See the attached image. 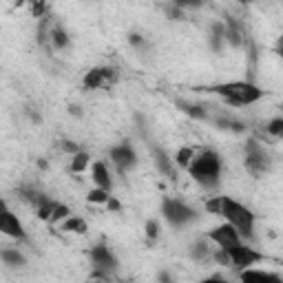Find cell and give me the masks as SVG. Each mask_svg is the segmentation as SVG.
Returning a JSON list of instances; mask_svg holds the SVG:
<instances>
[{
  "label": "cell",
  "mask_w": 283,
  "mask_h": 283,
  "mask_svg": "<svg viewBox=\"0 0 283 283\" xmlns=\"http://www.w3.org/2000/svg\"><path fill=\"white\" fill-rule=\"evenodd\" d=\"M188 175L197 181L206 191H215L221 181V170H224V162L221 155L213 148H204V151H195V157L188 164Z\"/></svg>",
  "instance_id": "6da1fadb"
},
{
  "label": "cell",
  "mask_w": 283,
  "mask_h": 283,
  "mask_svg": "<svg viewBox=\"0 0 283 283\" xmlns=\"http://www.w3.org/2000/svg\"><path fill=\"white\" fill-rule=\"evenodd\" d=\"M206 91L215 93V96L224 98L226 102L235 104V107H243V104H254L259 102L265 91L259 88L254 82L250 80H235V82H221V84H213L206 86Z\"/></svg>",
  "instance_id": "7a4b0ae2"
},
{
  "label": "cell",
  "mask_w": 283,
  "mask_h": 283,
  "mask_svg": "<svg viewBox=\"0 0 283 283\" xmlns=\"http://www.w3.org/2000/svg\"><path fill=\"white\" fill-rule=\"evenodd\" d=\"M221 217L228 221V224L235 226L241 239H248V241L254 239V215H252V210L241 206V204L235 202V199L224 197L221 199Z\"/></svg>",
  "instance_id": "3957f363"
},
{
  "label": "cell",
  "mask_w": 283,
  "mask_h": 283,
  "mask_svg": "<svg viewBox=\"0 0 283 283\" xmlns=\"http://www.w3.org/2000/svg\"><path fill=\"white\" fill-rule=\"evenodd\" d=\"M162 215L173 228H186L197 221V210L177 197H166L162 202Z\"/></svg>",
  "instance_id": "277c9868"
},
{
  "label": "cell",
  "mask_w": 283,
  "mask_h": 283,
  "mask_svg": "<svg viewBox=\"0 0 283 283\" xmlns=\"http://www.w3.org/2000/svg\"><path fill=\"white\" fill-rule=\"evenodd\" d=\"M243 166H246L248 173L252 175H263L265 170H270V155L263 151V146L257 140H248L243 144Z\"/></svg>",
  "instance_id": "5b68a950"
},
{
  "label": "cell",
  "mask_w": 283,
  "mask_h": 283,
  "mask_svg": "<svg viewBox=\"0 0 283 283\" xmlns=\"http://www.w3.org/2000/svg\"><path fill=\"white\" fill-rule=\"evenodd\" d=\"M228 257H230V265H235V268H252V265H257V263H261L265 261V254L263 252H259V250H254L252 246H248V243H237V246H232L228 248Z\"/></svg>",
  "instance_id": "8992f818"
},
{
  "label": "cell",
  "mask_w": 283,
  "mask_h": 283,
  "mask_svg": "<svg viewBox=\"0 0 283 283\" xmlns=\"http://www.w3.org/2000/svg\"><path fill=\"white\" fill-rule=\"evenodd\" d=\"M118 82V69L115 66H93L82 77V86L86 91H98L102 86H111Z\"/></svg>",
  "instance_id": "52a82bcc"
},
{
  "label": "cell",
  "mask_w": 283,
  "mask_h": 283,
  "mask_svg": "<svg viewBox=\"0 0 283 283\" xmlns=\"http://www.w3.org/2000/svg\"><path fill=\"white\" fill-rule=\"evenodd\" d=\"M109 157H111V162L115 164V168H118L120 175L129 173L131 168L137 166V153L129 142H122V144H118V146H111Z\"/></svg>",
  "instance_id": "ba28073f"
},
{
  "label": "cell",
  "mask_w": 283,
  "mask_h": 283,
  "mask_svg": "<svg viewBox=\"0 0 283 283\" xmlns=\"http://www.w3.org/2000/svg\"><path fill=\"white\" fill-rule=\"evenodd\" d=\"M88 257H91L93 268L98 270H107V272H115L118 270V257L111 252V248L107 243H98L88 250Z\"/></svg>",
  "instance_id": "9c48e42d"
},
{
  "label": "cell",
  "mask_w": 283,
  "mask_h": 283,
  "mask_svg": "<svg viewBox=\"0 0 283 283\" xmlns=\"http://www.w3.org/2000/svg\"><path fill=\"white\" fill-rule=\"evenodd\" d=\"M208 239L213 243H217L219 248H224V250H228V248H232V246H237V243L243 241L239 237V232H237V228L232 224H228V221L210 230L208 232Z\"/></svg>",
  "instance_id": "30bf717a"
},
{
  "label": "cell",
  "mask_w": 283,
  "mask_h": 283,
  "mask_svg": "<svg viewBox=\"0 0 283 283\" xmlns=\"http://www.w3.org/2000/svg\"><path fill=\"white\" fill-rule=\"evenodd\" d=\"M0 232H3V235H7V237H11V239L27 241L25 226H22V221L16 217L11 210H5V213H0Z\"/></svg>",
  "instance_id": "8fae6325"
},
{
  "label": "cell",
  "mask_w": 283,
  "mask_h": 283,
  "mask_svg": "<svg viewBox=\"0 0 283 283\" xmlns=\"http://www.w3.org/2000/svg\"><path fill=\"white\" fill-rule=\"evenodd\" d=\"M224 36H226V44H230L232 49H239V47H243V44L248 42V36L243 33V27L232 18V16H226Z\"/></svg>",
  "instance_id": "7c38bea8"
},
{
  "label": "cell",
  "mask_w": 283,
  "mask_h": 283,
  "mask_svg": "<svg viewBox=\"0 0 283 283\" xmlns=\"http://www.w3.org/2000/svg\"><path fill=\"white\" fill-rule=\"evenodd\" d=\"M91 179L96 181L98 188H104V191H113V177H111V170L104 162H93L91 164Z\"/></svg>",
  "instance_id": "4fadbf2b"
},
{
  "label": "cell",
  "mask_w": 283,
  "mask_h": 283,
  "mask_svg": "<svg viewBox=\"0 0 283 283\" xmlns=\"http://www.w3.org/2000/svg\"><path fill=\"white\" fill-rule=\"evenodd\" d=\"M175 107L179 109L181 113H186L191 120H210V113L206 111V107H204V104L188 102V100L177 98V100H175Z\"/></svg>",
  "instance_id": "5bb4252c"
},
{
  "label": "cell",
  "mask_w": 283,
  "mask_h": 283,
  "mask_svg": "<svg viewBox=\"0 0 283 283\" xmlns=\"http://www.w3.org/2000/svg\"><path fill=\"white\" fill-rule=\"evenodd\" d=\"M153 159H155V166H157L159 173L166 175L168 179H177V166L162 148H153Z\"/></svg>",
  "instance_id": "9a60e30c"
},
{
  "label": "cell",
  "mask_w": 283,
  "mask_h": 283,
  "mask_svg": "<svg viewBox=\"0 0 283 283\" xmlns=\"http://www.w3.org/2000/svg\"><path fill=\"white\" fill-rule=\"evenodd\" d=\"M239 279L241 281H248V283H281V274H274V272H263V270H252V268H243L239 272Z\"/></svg>",
  "instance_id": "2e32d148"
},
{
  "label": "cell",
  "mask_w": 283,
  "mask_h": 283,
  "mask_svg": "<svg viewBox=\"0 0 283 283\" xmlns=\"http://www.w3.org/2000/svg\"><path fill=\"white\" fill-rule=\"evenodd\" d=\"M18 197L22 199V202L31 204L33 208H38L40 204H44L49 199V195H44L42 191H38L36 186H20L18 188Z\"/></svg>",
  "instance_id": "e0dca14e"
},
{
  "label": "cell",
  "mask_w": 283,
  "mask_h": 283,
  "mask_svg": "<svg viewBox=\"0 0 283 283\" xmlns=\"http://www.w3.org/2000/svg\"><path fill=\"white\" fill-rule=\"evenodd\" d=\"M49 44H51L53 49H66L71 44V38L69 33H66V29L62 25H51V31H49Z\"/></svg>",
  "instance_id": "ac0fdd59"
},
{
  "label": "cell",
  "mask_w": 283,
  "mask_h": 283,
  "mask_svg": "<svg viewBox=\"0 0 283 283\" xmlns=\"http://www.w3.org/2000/svg\"><path fill=\"white\" fill-rule=\"evenodd\" d=\"M88 166H91V155H88L86 151H77V153L71 155V166H69L71 173L82 175Z\"/></svg>",
  "instance_id": "d6986e66"
},
{
  "label": "cell",
  "mask_w": 283,
  "mask_h": 283,
  "mask_svg": "<svg viewBox=\"0 0 283 283\" xmlns=\"http://www.w3.org/2000/svg\"><path fill=\"white\" fill-rule=\"evenodd\" d=\"M0 259L7 265H11V268H20V265L27 263L25 254H22L18 248H3V250H0Z\"/></svg>",
  "instance_id": "ffe728a7"
},
{
  "label": "cell",
  "mask_w": 283,
  "mask_h": 283,
  "mask_svg": "<svg viewBox=\"0 0 283 283\" xmlns=\"http://www.w3.org/2000/svg\"><path fill=\"white\" fill-rule=\"evenodd\" d=\"M215 126L217 129H224V131H230V133H243L246 131V124L235 118H215Z\"/></svg>",
  "instance_id": "44dd1931"
},
{
  "label": "cell",
  "mask_w": 283,
  "mask_h": 283,
  "mask_svg": "<svg viewBox=\"0 0 283 283\" xmlns=\"http://www.w3.org/2000/svg\"><path fill=\"white\" fill-rule=\"evenodd\" d=\"M210 254H213V248L206 241H195L191 246V257L195 261H210Z\"/></svg>",
  "instance_id": "7402d4cb"
},
{
  "label": "cell",
  "mask_w": 283,
  "mask_h": 283,
  "mask_svg": "<svg viewBox=\"0 0 283 283\" xmlns=\"http://www.w3.org/2000/svg\"><path fill=\"white\" fill-rule=\"evenodd\" d=\"M62 230L64 232H75V235H84L88 228H86V221L82 217H71L69 215V217L64 219V224H62Z\"/></svg>",
  "instance_id": "603a6c76"
},
{
  "label": "cell",
  "mask_w": 283,
  "mask_h": 283,
  "mask_svg": "<svg viewBox=\"0 0 283 283\" xmlns=\"http://www.w3.org/2000/svg\"><path fill=\"white\" fill-rule=\"evenodd\" d=\"M195 157V148L193 146H181L179 151L175 155V166H179V168H188V164H191V159Z\"/></svg>",
  "instance_id": "cb8c5ba5"
},
{
  "label": "cell",
  "mask_w": 283,
  "mask_h": 283,
  "mask_svg": "<svg viewBox=\"0 0 283 283\" xmlns=\"http://www.w3.org/2000/svg\"><path fill=\"white\" fill-rule=\"evenodd\" d=\"M144 232H146L148 243H155V241L159 239V235H162V226H159L157 219H148L146 226H144Z\"/></svg>",
  "instance_id": "d4e9b609"
},
{
  "label": "cell",
  "mask_w": 283,
  "mask_h": 283,
  "mask_svg": "<svg viewBox=\"0 0 283 283\" xmlns=\"http://www.w3.org/2000/svg\"><path fill=\"white\" fill-rule=\"evenodd\" d=\"M109 197H111L109 191H104V188H98V186H96L93 191H88L86 202H88V204H107Z\"/></svg>",
  "instance_id": "484cf974"
},
{
  "label": "cell",
  "mask_w": 283,
  "mask_h": 283,
  "mask_svg": "<svg viewBox=\"0 0 283 283\" xmlns=\"http://www.w3.org/2000/svg\"><path fill=\"white\" fill-rule=\"evenodd\" d=\"M55 199L49 197L44 204H40V206L36 208V215H38V219H42V221H49V217H51V213H53V206H55Z\"/></svg>",
  "instance_id": "4316f807"
},
{
  "label": "cell",
  "mask_w": 283,
  "mask_h": 283,
  "mask_svg": "<svg viewBox=\"0 0 283 283\" xmlns=\"http://www.w3.org/2000/svg\"><path fill=\"white\" fill-rule=\"evenodd\" d=\"M221 199H224V195H213V197H208L206 204H204V206H206V213L221 217Z\"/></svg>",
  "instance_id": "83f0119b"
},
{
  "label": "cell",
  "mask_w": 283,
  "mask_h": 283,
  "mask_svg": "<svg viewBox=\"0 0 283 283\" xmlns=\"http://www.w3.org/2000/svg\"><path fill=\"white\" fill-rule=\"evenodd\" d=\"M69 215H71V208L58 202V204L53 206V213H51V217H49V221H51V224H58L60 219H66Z\"/></svg>",
  "instance_id": "f1b7e54d"
},
{
  "label": "cell",
  "mask_w": 283,
  "mask_h": 283,
  "mask_svg": "<svg viewBox=\"0 0 283 283\" xmlns=\"http://www.w3.org/2000/svg\"><path fill=\"white\" fill-rule=\"evenodd\" d=\"M265 131H268L272 137H276V140L283 137V118H272L268 124H265Z\"/></svg>",
  "instance_id": "f546056e"
},
{
  "label": "cell",
  "mask_w": 283,
  "mask_h": 283,
  "mask_svg": "<svg viewBox=\"0 0 283 283\" xmlns=\"http://www.w3.org/2000/svg\"><path fill=\"white\" fill-rule=\"evenodd\" d=\"M29 7L33 18H44V14H47V3L44 0H29Z\"/></svg>",
  "instance_id": "4dcf8cb0"
},
{
  "label": "cell",
  "mask_w": 283,
  "mask_h": 283,
  "mask_svg": "<svg viewBox=\"0 0 283 283\" xmlns=\"http://www.w3.org/2000/svg\"><path fill=\"white\" fill-rule=\"evenodd\" d=\"M170 3L175 5V7L179 9H202L204 7V0H170Z\"/></svg>",
  "instance_id": "1f68e13d"
},
{
  "label": "cell",
  "mask_w": 283,
  "mask_h": 283,
  "mask_svg": "<svg viewBox=\"0 0 283 283\" xmlns=\"http://www.w3.org/2000/svg\"><path fill=\"white\" fill-rule=\"evenodd\" d=\"M129 44L133 49H137V51H142V49L146 47V38H144L142 33H137V31H131L129 33Z\"/></svg>",
  "instance_id": "d6a6232c"
},
{
  "label": "cell",
  "mask_w": 283,
  "mask_h": 283,
  "mask_svg": "<svg viewBox=\"0 0 283 283\" xmlns=\"http://www.w3.org/2000/svg\"><path fill=\"white\" fill-rule=\"evenodd\" d=\"M166 16H168L170 20H177V22H181V20H186V14H184V9H179V7H175L173 3L166 7Z\"/></svg>",
  "instance_id": "836d02e7"
},
{
  "label": "cell",
  "mask_w": 283,
  "mask_h": 283,
  "mask_svg": "<svg viewBox=\"0 0 283 283\" xmlns=\"http://www.w3.org/2000/svg\"><path fill=\"white\" fill-rule=\"evenodd\" d=\"M60 148H62L64 153H69V155H73V153L80 151V148H77V144H75L73 140H60Z\"/></svg>",
  "instance_id": "e575fe53"
},
{
  "label": "cell",
  "mask_w": 283,
  "mask_h": 283,
  "mask_svg": "<svg viewBox=\"0 0 283 283\" xmlns=\"http://www.w3.org/2000/svg\"><path fill=\"white\" fill-rule=\"evenodd\" d=\"M104 206H107V208L111 210V213H118V210L122 208V204L118 202V199H113V195H111V197H109V202L104 204Z\"/></svg>",
  "instance_id": "d590c367"
},
{
  "label": "cell",
  "mask_w": 283,
  "mask_h": 283,
  "mask_svg": "<svg viewBox=\"0 0 283 283\" xmlns=\"http://www.w3.org/2000/svg\"><path fill=\"white\" fill-rule=\"evenodd\" d=\"M69 115H73V118H82L84 113H82L80 104H71V107H69Z\"/></svg>",
  "instance_id": "8d00e7d4"
},
{
  "label": "cell",
  "mask_w": 283,
  "mask_h": 283,
  "mask_svg": "<svg viewBox=\"0 0 283 283\" xmlns=\"http://www.w3.org/2000/svg\"><path fill=\"white\" fill-rule=\"evenodd\" d=\"M204 281H206V283H213V281H226V276H224V274H210V276H206Z\"/></svg>",
  "instance_id": "74e56055"
},
{
  "label": "cell",
  "mask_w": 283,
  "mask_h": 283,
  "mask_svg": "<svg viewBox=\"0 0 283 283\" xmlns=\"http://www.w3.org/2000/svg\"><path fill=\"white\" fill-rule=\"evenodd\" d=\"M157 279H159V281H166V283H170V281H173V276H170L168 272H159V274H157Z\"/></svg>",
  "instance_id": "f35d334b"
},
{
  "label": "cell",
  "mask_w": 283,
  "mask_h": 283,
  "mask_svg": "<svg viewBox=\"0 0 283 283\" xmlns=\"http://www.w3.org/2000/svg\"><path fill=\"white\" fill-rule=\"evenodd\" d=\"M5 210H9V206H7V202H5V199H0V213H5Z\"/></svg>",
  "instance_id": "ab89813d"
},
{
  "label": "cell",
  "mask_w": 283,
  "mask_h": 283,
  "mask_svg": "<svg viewBox=\"0 0 283 283\" xmlns=\"http://www.w3.org/2000/svg\"><path fill=\"white\" fill-rule=\"evenodd\" d=\"M38 166H40V168H42V170H47V166H49V164H47V162H44V159L40 157V159H38Z\"/></svg>",
  "instance_id": "60d3db41"
},
{
  "label": "cell",
  "mask_w": 283,
  "mask_h": 283,
  "mask_svg": "<svg viewBox=\"0 0 283 283\" xmlns=\"http://www.w3.org/2000/svg\"><path fill=\"white\" fill-rule=\"evenodd\" d=\"M237 3H239V5H252L254 0H237Z\"/></svg>",
  "instance_id": "b9f144b4"
}]
</instances>
